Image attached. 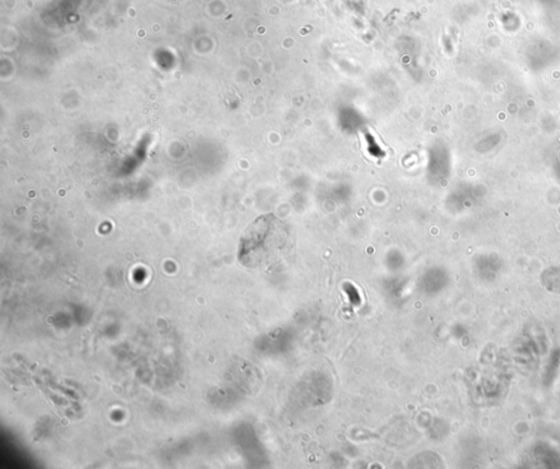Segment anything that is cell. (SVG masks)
<instances>
[{
  "label": "cell",
  "mask_w": 560,
  "mask_h": 469,
  "mask_svg": "<svg viewBox=\"0 0 560 469\" xmlns=\"http://www.w3.org/2000/svg\"><path fill=\"white\" fill-rule=\"evenodd\" d=\"M288 243L286 225L274 215H262L243 233L237 258L247 268H264L285 254Z\"/></svg>",
  "instance_id": "1"
}]
</instances>
